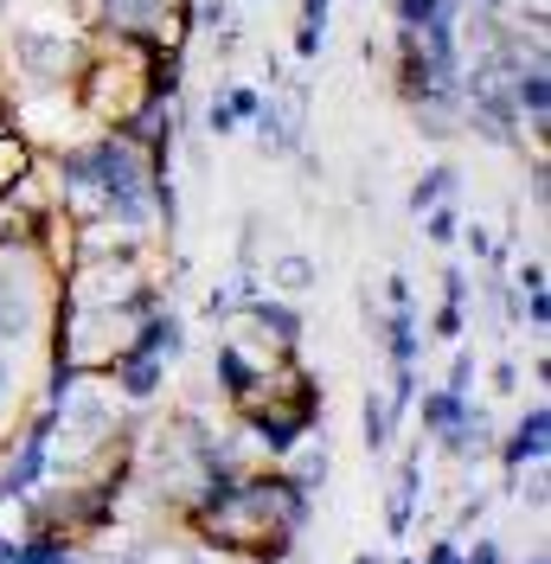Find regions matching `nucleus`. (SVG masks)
<instances>
[{
	"mask_svg": "<svg viewBox=\"0 0 551 564\" xmlns=\"http://www.w3.org/2000/svg\"><path fill=\"white\" fill-rule=\"evenodd\" d=\"M206 129H212V135H231V129H238V116L225 109V97H212V104H206Z\"/></svg>",
	"mask_w": 551,
	"mask_h": 564,
	"instance_id": "29",
	"label": "nucleus"
},
{
	"mask_svg": "<svg viewBox=\"0 0 551 564\" xmlns=\"http://www.w3.org/2000/svg\"><path fill=\"white\" fill-rule=\"evenodd\" d=\"M462 245H468V257H494V238H487V225H462Z\"/></svg>",
	"mask_w": 551,
	"mask_h": 564,
	"instance_id": "31",
	"label": "nucleus"
},
{
	"mask_svg": "<svg viewBox=\"0 0 551 564\" xmlns=\"http://www.w3.org/2000/svg\"><path fill=\"white\" fill-rule=\"evenodd\" d=\"M270 282L282 289V295H309L314 282H321V263L302 257V250H282V257L270 263Z\"/></svg>",
	"mask_w": 551,
	"mask_h": 564,
	"instance_id": "18",
	"label": "nucleus"
},
{
	"mask_svg": "<svg viewBox=\"0 0 551 564\" xmlns=\"http://www.w3.org/2000/svg\"><path fill=\"white\" fill-rule=\"evenodd\" d=\"M385 334V352H391V366H417L423 359V334H417V308H391L385 321H372Z\"/></svg>",
	"mask_w": 551,
	"mask_h": 564,
	"instance_id": "14",
	"label": "nucleus"
},
{
	"mask_svg": "<svg viewBox=\"0 0 551 564\" xmlns=\"http://www.w3.org/2000/svg\"><path fill=\"white\" fill-rule=\"evenodd\" d=\"M321 39L327 26H295V58H321Z\"/></svg>",
	"mask_w": 551,
	"mask_h": 564,
	"instance_id": "30",
	"label": "nucleus"
},
{
	"mask_svg": "<svg viewBox=\"0 0 551 564\" xmlns=\"http://www.w3.org/2000/svg\"><path fill=\"white\" fill-rule=\"evenodd\" d=\"M327 7L334 0H302V26H327Z\"/></svg>",
	"mask_w": 551,
	"mask_h": 564,
	"instance_id": "37",
	"label": "nucleus"
},
{
	"mask_svg": "<svg viewBox=\"0 0 551 564\" xmlns=\"http://www.w3.org/2000/svg\"><path fill=\"white\" fill-rule=\"evenodd\" d=\"M238 315L257 321V327H263L282 352H295V340H302V308H295V302H282V295H250Z\"/></svg>",
	"mask_w": 551,
	"mask_h": 564,
	"instance_id": "10",
	"label": "nucleus"
},
{
	"mask_svg": "<svg viewBox=\"0 0 551 564\" xmlns=\"http://www.w3.org/2000/svg\"><path fill=\"white\" fill-rule=\"evenodd\" d=\"M449 391H462V398L475 391V352L462 347V340H455V359H449Z\"/></svg>",
	"mask_w": 551,
	"mask_h": 564,
	"instance_id": "27",
	"label": "nucleus"
},
{
	"mask_svg": "<svg viewBox=\"0 0 551 564\" xmlns=\"http://www.w3.org/2000/svg\"><path fill=\"white\" fill-rule=\"evenodd\" d=\"M462 564H507V558H500L494 539H475V552H462Z\"/></svg>",
	"mask_w": 551,
	"mask_h": 564,
	"instance_id": "33",
	"label": "nucleus"
},
{
	"mask_svg": "<svg viewBox=\"0 0 551 564\" xmlns=\"http://www.w3.org/2000/svg\"><path fill=\"white\" fill-rule=\"evenodd\" d=\"M314 417H321V391H309V398H282V404H257V411H238L244 443L263 449L270 462L289 456V449L314 430Z\"/></svg>",
	"mask_w": 551,
	"mask_h": 564,
	"instance_id": "6",
	"label": "nucleus"
},
{
	"mask_svg": "<svg viewBox=\"0 0 551 564\" xmlns=\"http://www.w3.org/2000/svg\"><path fill=\"white\" fill-rule=\"evenodd\" d=\"M7 545H13V539H7V532H0V558H7Z\"/></svg>",
	"mask_w": 551,
	"mask_h": 564,
	"instance_id": "40",
	"label": "nucleus"
},
{
	"mask_svg": "<svg viewBox=\"0 0 551 564\" xmlns=\"http://www.w3.org/2000/svg\"><path fill=\"white\" fill-rule=\"evenodd\" d=\"M423 564H462V545H455V539H436V545H430V558Z\"/></svg>",
	"mask_w": 551,
	"mask_h": 564,
	"instance_id": "35",
	"label": "nucleus"
},
{
	"mask_svg": "<svg viewBox=\"0 0 551 564\" xmlns=\"http://www.w3.org/2000/svg\"><path fill=\"white\" fill-rule=\"evenodd\" d=\"M417 417H423L430 436H449L455 423L468 417V398H462V391H449V386H436V391H423V411H417Z\"/></svg>",
	"mask_w": 551,
	"mask_h": 564,
	"instance_id": "17",
	"label": "nucleus"
},
{
	"mask_svg": "<svg viewBox=\"0 0 551 564\" xmlns=\"http://www.w3.org/2000/svg\"><path fill=\"white\" fill-rule=\"evenodd\" d=\"M385 302H391V308H411V276H391V282H385Z\"/></svg>",
	"mask_w": 551,
	"mask_h": 564,
	"instance_id": "34",
	"label": "nucleus"
},
{
	"mask_svg": "<svg viewBox=\"0 0 551 564\" xmlns=\"http://www.w3.org/2000/svg\"><path fill=\"white\" fill-rule=\"evenodd\" d=\"M359 423H366V449H372V456H385V449H391V430H398L391 404H385V391H372V398L359 404Z\"/></svg>",
	"mask_w": 551,
	"mask_h": 564,
	"instance_id": "21",
	"label": "nucleus"
},
{
	"mask_svg": "<svg viewBox=\"0 0 551 564\" xmlns=\"http://www.w3.org/2000/svg\"><path fill=\"white\" fill-rule=\"evenodd\" d=\"M398 564H411V558H398Z\"/></svg>",
	"mask_w": 551,
	"mask_h": 564,
	"instance_id": "43",
	"label": "nucleus"
},
{
	"mask_svg": "<svg viewBox=\"0 0 551 564\" xmlns=\"http://www.w3.org/2000/svg\"><path fill=\"white\" fill-rule=\"evenodd\" d=\"M430 327H436V340H449V347H455V340L468 334V308H462V302H443V308H436V321H430Z\"/></svg>",
	"mask_w": 551,
	"mask_h": 564,
	"instance_id": "25",
	"label": "nucleus"
},
{
	"mask_svg": "<svg viewBox=\"0 0 551 564\" xmlns=\"http://www.w3.org/2000/svg\"><path fill=\"white\" fill-rule=\"evenodd\" d=\"M84 52H90V33L77 26H58V20H26V26H7V58L26 77V90H45V84H71L84 70Z\"/></svg>",
	"mask_w": 551,
	"mask_h": 564,
	"instance_id": "4",
	"label": "nucleus"
},
{
	"mask_svg": "<svg viewBox=\"0 0 551 564\" xmlns=\"http://www.w3.org/2000/svg\"><path fill=\"white\" fill-rule=\"evenodd\" d=\"M104 379L116 386L122 404H148L154 391L168 386V359H154V352H129V359H116V366H109Z\"/></svg>",
	"mask_w": 551,
	"mask_h": 564,
	"instance_id": "9",
	"label": "nucleus"
},
{
	"mask_svg": "<svg viewBox=\"0 0 551 564\" xmlns=\"http://www.w3.org/2000/svg\"><path fill=\"white\" fill-rule=\"evenodd\" d=\"M45 263H39L33 250H0V340H33L39 327L52 321L58 308V295L45 289Z\"/></svg>",
	"mask_w": 551,
	"mask_h": 564,
	"instance_id": "5",
	"label": "nucleus"
},
{
	"mask_svg": "<svg viewBox=\"0 0 551 564\" xmlns=\"http://www.w3.org/2000/svg\"><path fill=\"white\" fill-rule=\"evenodd\" d=\"M33 161H39V148H33L26 135H20V129H7V135H0V199L13 193V180L26 174Z\"/></svg>",
	"mask_w": 551,
	"mask_h": 564,
	"instance_id": "20",
	"label": "nucleus"
},
{
	"mask_svg": "<svg viewBox=\"0 0 551 564\" xmlns=\"http://www.w3.org/2000/svg\"><path fill=\"white\" fill-rule=\"evenodd\" d=\"M417 494H423V449H411V456H404V468H398V481H391V507H385V527H391V539H404V532H411Z\"/></svg>",
	"mask_w": 551,
	"mask_h": 564,
	"instance_id": "11",
	"label": "nucleus"
},
{
	"mask_svg": "<svg viewBox=\"0 0 551 564\" xmlns=\"http://www.w3.org/2000/svg\"><path fill=\"white\" fill-rule=\"evenodd\" d=\"M52 404H39V417L13 436V449H7V468H0V500H26V494H39V481H45V462H52Z\"/></svg>",
	"mask_w": 551,
	"mask_h": 564,
	"instance_id": "7",
	"label": "nucleus"
},
{
	"mask_svg": "<svg viewBox=\"0 0 551 564\" xmlns=\"http://www.w3.org/2000/svg\"><path fill=\"white\" fill-rule=\"evenodd\" d=\"M7 7H13V0H0V13H7Z\"/></svg>",
	"mask_w": 551,
	"mask_h": 564,
	"instance_id": "41",
	"label": "nucleus"
},
{
	"mask_svg": "<svg viewBox=\"0 0 551 564\" xmlns=\"http://www.w3.org/2000/svg\"><path fill=\"white\" fill-rule=\"evenodd\" d=\"M449 456H482V449H494V417H487L482 404H468V417L455 423L449 436H436Z\"/></svg>",
	"mask_w": 551,
	"mask_h": 564,
	"instance_id": "15",
	"label": "nucleus"
},
{
	"mask_svg": "<svg viewBox=\"0 0 551 564\" xmlns=\"http://www.w3.org/2000/svg\"><path fill=\"white\" fill-rule=\"evenodd\" d=\"M193 564H199V558H193Z\"/></svg>",
	"mask_w": 551,
	"mask_h": 564,
	"instance_id": "44",
	"label": "nucleus"
},
{
	"mask_svg": "<svg viewBox=\"0 0 551 564\" xmlns=\"http://www.w3.org/2000/svg\"><path fill=\"white\" fill-rule=\"evenodd\" d=\"M417 218H423V238H430V245H455V238H462V212L449 206V199H436V206L417 212Z\"/></svg>",
	"mask_w": 551,
	"mask_h": 564,
	"instance_id": "22",
	"label": "nucleus"
},
{
	"mask_svg": "<svg viewBox=\"0 0 551 564\" xmlns=\"http://www.w3.org/2000/svg\"><path fill=\"white\" fill-rule=\"evenodd\" d=\"M154 315V308H148ZM141 308H52V366H65L77 379H104L116 359L136 352Z\"/></svg>",
	"mask_w": 551,
	"mask_h": 564,
	"instance_id": "2",
	"label": "nucleus"
},
{
	"mask_svg": "<svg viewBox=\"0 0 551 564\" xmlns=\"http://www.w3.org/2000/svg\"><path fill=\"white\" fill-rule=\"evenodd\" d=\"M353 564H385V558H379V552H359V558H353Z\"/></svg>",
	"mask_w": 551,
	"mask_h": 564,
	"instance_id": "39",
	"label": "nucleus"
},
{
	"mask_svg": "<svg viewBox=\"0 0 551 564\" xmlns=\"http://www.w3.org/2000/svg\"><path fill=\"white\" fill-rule=\"evenodd\" d=\"M494 391H519V366H514V359H500V366H494Z\"/></svg>",
	"mask_w": 551,
	"mask_h": 564,
	"instance_id": "36",
	"label": "nucleus"
},
{
	"mask_svg": "<svg viewBox=\"0 0 551 564\" xmlns=\"http://www.w3.org/2000/svg\"><path fill=\"white\" fill-rule=\"evenodd\" d=\"M77 116L97 129H122L154 97V39L141 33H90L84 70L71 77Z\"/></svg>",
	"mask_w": 551,
	"mask_h": 564,
	"instance_id": "1",
	"label": "nucleus"
},
{
	"mask_svg": "<svg viewBox=\"0 0 551 564\" xmlns=\"http://www.w3.org/2000/svg\"><path fill=\"white\" fill-rule=\"evenodd\" d=\"M270 116H276V129H282V148L295 154V148H302V129H309V84L289 77L282 97H270Z\"/></svg>",
	"mask_w": 551,
	"mask_h": 564,
	"instance_id": "12",
	"label": "nucleus"
},
{
	"mask_svg": "<svg viewBox=\"0 0 551 564\" xmlns=\"http://www.w3.org/2000/svg\"><path fill=\"white\" fill-rule=\"evenodd\" d=\"M519 321H532V334L551 327V295L545 289H519Z\"/></svg>",
	"mask_w": 551,
	"mask_h": 564,
	"instance_id": "24",
	"label": "nucleus"
},
{
	"mask_svg": "<svg viewBox=\"0 0 551 564\" xmlns=\"http://www.w3.org/2000/svg\"><path fill=\"white\" fill-rule=\"evenodd\" d=\"M7 386H13V366H7V352H0V398H7Z\"/></svg>",
	"mask_w": 551,
	"mask_h": 564,
	"instance_id": "38",
	"label": "nucleus"
},
{
	"mask_svg": "<svg viewBox=\"0 0 551 564\" xmlns=\"http://www.w3.org/2000/svg\"><path fill=\"white\" fill-rule=\"evenodd\" d=\"M545 449H551V404H532V411L514 423V436L500 443L507 481H519V468H526V462H545Z\"/></svg>",
	"mask_w": 551,
	"mask_h": 564,
	"instance_id": "8",
	"label": "nucleus"
},
{
	"mask_svg": "<svg viewBox=\"0 0 551 564\" xmlns=\"http://www.w3.org/2000/svg\"><path fill=\"white\" fill-rule=\"evenodd\" d=\"M526 564H545V558H526Z\"/></svg>",
	"mask_w": 551,
	"mask_h": 564,
	"instance_id": "42",
	"label": "nucleus"
},
{
	"mask_svg": "<svg viewBox=\"0 0 551 564\" xmlns=\"http://www.w3.org/2000/svg\"><path fill=\"white\" fill-rule=\"evenodd\" d=\"M468 289H475V282H468V270H462V263H455V270H443V302H462V308H468Z\"/></svg>",
	"mask_w": 551,
	"mask_h": 564,
	"instance_id": "28",
	"label": "nucleus"
},
{
	"mask_svg": "<svg viewBox=\"0 0 551 564\" xmlns=\"http://www.w3.org/2000/svg\"><path fill=\"white\" fill-rule=\"evenodd\" d=\"M0 564H71V539L65 532H26V539L7 545Z\"/></svg>",
	"mask_w": 551,
	"mask_h": 564,
	"instance_id": "16",
	"label": "nucleus"
},
{
	"mask_svg": "<svg viewBox=\"0 0 551 564\" xmlns=\"http://www.w3.org/2000/svg\"><path fill=\"white\" fill-rule=\"evenodd\" d=\"M398 26H455L462 20V0H391Z\"/></svg>",
	"mask_w": 551,
	"mask_h": 564,
	"instance_id": "19",
	"label": "nucleus"
},
{
	"mask_svg": "<svg viewBox=\"0 0 551 564\" xmlns=\"http://www.w3.org/2000/svg\"><path fill=\"white\" fill-rule=\"evenodd\" d=\"M225 109H231L238 122H250V116L263 109V90H250V84H225Z\"/></svg>",
	"mask_w": 551,
	"mask_h": 564,
	"instance_id": "26",
	"label": "nucleus"
},
{
	"mask_svg": "<svg viewBox=\"0 0 551 564\" xmlns=\"http://www.w3.org/2000/svg\"><path fill=\"white\" fill-rule=\"evenodd\" d=\"M449 193H455V167L443 161V167H430V174L411 186V212H430L436 199H449Z\"/></svg>",
	"mask_w": 551,
	"mask_h": 564,
	"instance_id": "23",
	"label": "nucleus"
},
{
	"mask_svg": "<svg viewBox=\"0 0 551 564\" xmlns=\"http://www.w3.org/2000/svg\"><path fill=\"white\" fill-rule=\"evenodd\" d=\"M327 468H334V456H327V443H321V436H302V443L282 456V475H289L302 494L321 488V481H327Z\"/></svg>",
	"mask_w": 551,
	"mask_h": 564,
	"instance_id": "13",
	"label": "nucleus"
},
{
	"mask_svg": "<svg viewBox=\"0 0 551 564\" xmlns=\"http://www.w3.org/2000/svg\"><path fill=\"white\" fill-rule=\"evenodd\" d=\"M514 289H545V263L532 257V263H519L514 270Z\"/></svg>",
	"mask_w": 551,
	"mask_h": 564,
	"instance_id": "32",
	"label": "nucleus"
},
{
	"mask_svg": "<svg viewBox=\"0 0 551 564\" xmlns=\"http://www.w3.org/2000/svg\"><path fill=\"white\" fill-rule=\"evenodd\" d=\"M58 302L71 308H161V282L148 276V250L122 257H77L58 276Z\"/></svg>",
	"mask_w": 551,
	"mask_h": 564,
	"instance_id": "3",
	"label": "nucleus"
}]
</instances>
